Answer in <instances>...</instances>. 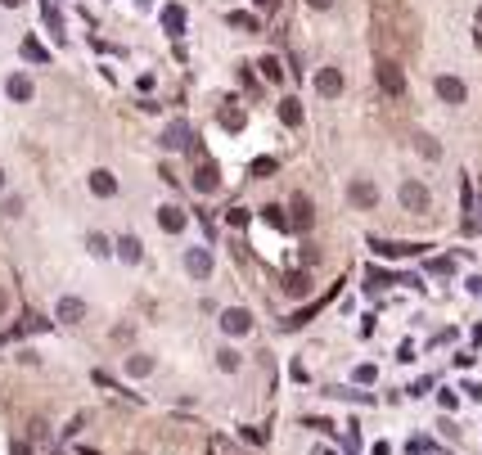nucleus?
<instances>
[{"label":"nucleus","mask_w":482,"mask_h":455,"mask_svg":"<svg viewBox=\"0 0 482 455\" xmlns=\"http://www.w3.org/2000/svg\"><path fill=\"white\" fill-rule=\"evenodd\" d=\"M478 23H482V9H478Z\"/></svg>","instance_id":"nucleus-40"},{"label":"nucleus","mask_w":482,"mask_h":455,"mask_svg":"<svg viewBox=\"0 0 482 455\" xmlns=\"http://www.w3.org/2000/svg\"><path fill=\"white\" fill-rule=\"evenodd\" d=\"M54 320H63V325H77V320H86V302H81V298H59Z\"/></svg>","instance_id":"nucleus-10"},{"label":"nucleus","mask_w":482,"mask_h":455,"mask_svg":"<svg viewBox=\"0 0 482 455\" xmlns=\"http://www.w3.org/2000/svg\"><path fill=\"white\" fill-rule=\"evenodd\" d=\"M433 90H437L447 104H465V81H460V77H451V72H442V77L433 81Z\"/></svg>","instance_id":"nucleus-7"},{"label":"nucleus","mask_w":482,"mask_h":455,"mask_svg":"<svg viewBox=\"0 0 482 455\" xmlns=\"http://www.w3.org/2000/svg\"><path fill=\"white\" fill-rule=\"evenodd\" d=\"M433 271H437V275H451L456 266H451V257H437V262H433Z\"/></svg>","instance_id":"nucleus-32"},{"label":"nucleus","mask_w":482,"mask_h":455,"mask_svg":"<svg viewBox=\"0 0 482 455\" xmlns=\"http://www.w3.org/2000/svg\"><path fill=\"white\" fill-rule=\"evenodd\" d=\"M284 293H289V298H307V293H311V275L307 271H289L284 275Z\"/></svg>","instance_id":"nucleus-14"},{"label":"nucleus","mask_w":482,"mask_h":455,"mask_svg":"<svg viewBox=\"0 0 482 455\" xmlns=\"http://www.w3.org/2000/svg\"><path fill=\"white\" fill-rule=\"evenodd\" d=\"M316 90L325 95V99H338V95H343V72L338 68H320L316 72Z\"/></svg>","instance_id":"nucleus-8"},{"label":"nucleus","mask_w":482,"mask_h":455,"mask_svg":"<svg viewBox=\"0 0 482 455\" xmlns=\"http://www.w3.org/2000/svg\"><path fill=\"white\" fill-rule=\"evenodd\" d=\"M163 149H190L194 145V127L185 118H176V122H167V131H163V140H158Z\"/></svg>","instance_id":"nucleus-4"},{"label":"nucleus","mask_w":482,"mask_h":455,"mask_svg":"<svg viewBox=\"0 0 482 455\" xmlns=\"http://www.w3.org/2000/svg\"><path fill=\"white\" fill-rule=\"evenodd\" d=\"M465 392L474 397V401H482V383H465Z\"/></svg>","instance_id":"nucleus-33"},{"label":"nucleus","mask_w":482,"mask_h":455,"mask_svg":"<svg viewBox=\"0 0 482 455\" xmlns=\"http://www.w3.org/2000/svg\"><path fill=\"white\" fill-rule=\"evenodd\" d=\"M396 198H401V207H405V212H415V216H424V212H428V203H433L428 185H419V181H405L401 189H396Z\"/></svg>","instance_id":"nucleus-1"},{"label":"nucleus","mask_w":482,"mask_h":455,"mask_svg":"<svg viewBox=\"0 0 482 455\" xmlns=\"http://www.w3.org/2000/svg\"><path fill=\"white\" fill-rule=\"evenodd\" d=\"M185 271H190L194 280H207V275H212V253L207 248H190L185 253Z\"/></svg>","instance_id":"nucleus-9"},{"label":"nucleus","mask_w":482,"mask_h":455,"mask_svg":"<svg viewBox=\"0 0 482 455\" xmlns=\"http://www.w3.org/2000/svg\"><path fill=\"white\" fill-rule=\"evenodd\" d=\"M41 329H50V320H45V316H27L23 325H14V334H9V338H18V334H41Z\"/></svg>","instance_id":"nucleus-24"},{"label":"nucleus","mask_w":482,"mask_h":455,"mask_svg":"<svg viewBox=\"0 0 482 455\" xmlns=\"http://www.w3.org/2000/svg\"><path fill=\"white\" fill-rule=\"evenodd\" d=\"M262 212H266V221H271V225L289 230V212H284V207H275V203H271V207H262Z\"/></svg>","instance_id":"nucleus-27"},{"label":"nucleus","mask_w":482,"mask_h":455,"mask_svg":"<svg viewBox=\"0 0 482 455\" xmlns=\"http://www.w3.org/2000/svg\"><path fill=\"white\" fill-rule=\"evenodd\" d=\"M163 27H167V36H181L185 32V9L181 5H167L163 9Z\"/></svg>","instance_id":"nucleus-18"},{"label":"nucleus","mask_w":482,"mask_h":455,"mask_svg":"<svg viewBox=\"0 0 482 455\" xmlns=\"http://www.w3.org/2000/svg\"><path fill=\"white\" fill-rule=\"evenodd\" d=\"M433 244H387V239H374V253L379 257H410V253H424Z\"/></svg>","instance_id":"nucleus-12"},{"label":"nucleus","mask_w":482,"mask_h":455,"mask_svg":"<svg viewBox=\"0 0 482 455\" xmlns=\"http://www.w3.org/2000/svg\"><path fill=\"white\" fill-rule=\"evenodd\" d=\"M307 5H311V9H329V5H334V0H307Z\"/></svg>","instance_id":"nucleus-35"},{"label":"nucleus","mask_w":482,"mask_h":455,"mask_svg":"<svg viewBox=\"0 0 482 455\" xmlns=\"http://www.w3.org/2000/svg\"><path fill=\"white\" fill-rule=\"evenodd\" d=\"M216 185H221V172H216V163L198 158V167H194V189H198V194H212Z\"/></svg>","instance_id":"nucleus-6"},{"label":"nucleus","mask_w":482,"mask_h":455,"mask_svg":"<svg viewBox=\"0 0 482 455\" xmlns=\"http://www.w3.org/2000/svg\"><path fill=\"white\" fill-rule=\"evenodd\" d=\"M18 54H23L27 63H50V50H45L36 36H23V45H18Z\"/></svg>","instance_id":"nucleus-16"},{"label":"nucleus","mask_w":482,"mask_h":455,"mask_svg":"<svg viewBox=\"0 0 482 455\" xmlns=\"http://www.w3.org/2000/svg\"><path fill=\"white\" fill-rule=\"evenodd\" d=\"M86 248L95 253V257H109V253H113V244L104 239V234H90V239H86Z\"/></svg>","instance_id":"nucleus-28"},{"label":"nucleus","mask_w":482,"mask_h":455,"mask_svg":"<svg viewBox=\"0 0 482 455\" xmlns=\"http://www.w3.org/2000/svg\"><path fill=\"white\" fill-rule=\"evenodd\" d=\"M118 253H122V262H140V257H145V248H140L136 234H122V239H118Z\"/></svg>","instance_id":"nucleus-19"},{"label":"nucleus","mask_w":482,"mask_h":455,"mask_svg":"<svg viewBox=\"0 0 482 455\" xmlns=\"http://www.w3.org/2000/svg\"><path fill=\"white\" fill-rule=\"evenodd\" d=\"M316 455H334V451H329V447H316Z\"/></svg>","instance_id":"nucleus-37"},{"label":"nucleus","mask_w":482,"mask_h":455,"mask_svg":"<svg viewBox=\"0 0 482 455\" xmlns=\"http://www.w3.org/2000/svg\"><path fill=\"white\" fill-rule=\"evenodd\" d=\"M280 122H284V127H302V104L298 99H280Z\"/></svg>","instance_id":"nucleus-21"},{"label":"nucleus","mask_w":482,"mask_h":455,"mask_svg":"<svg viewBox=\"0 0 482 455\" xmlns=\"http://www.w3.org/2000/svg\"><path fill=\"white\" fill-rule=\"evenodd\" d=\"M275 158H257V163H252V176H275Z\"/></svg>","instance_id":"nucleus-30"},{"label":"nucleus","mask_w":482,"mask_h":455,"mask_svg":"<svg viewBox=\"0 0 482 455\" xmlns=\"http://www.w3.org/2000/svg\"><path fill=\"white\" fill-rule=\"evenodd\" d=\"M0 189H5V172H0Z\"/></svg>","instance_id":"nucleus-39"},{"label":"nucleus","mask_w":482,"mask_h":455,"mask_svg":"<svg viewBox=\"0 0 482 455\" xmlns=\"http://www.w3.org/2000/svg\"><path fill=\"white\" fill-rule=\"evenodd\" d=\"M5 95L9 99H18V104H27L36 95V86H32V77H23V72H14V77L5 81Z\"/></svg>","instance_id":"nucleus-13"},{"label":"nucleus","mask_w":482,"mask_h":455,"mask_svg":"<svg viewBox=\"0 0 482 455\" xmlns=\"http://www.w3.org/2000/svg\"><path fill=\"white\" fill-rule=\"evenodd\" d=\"M14 455H32V442H14Z\"/></svg>","instance_id":"nucleus-34"},{"label":"nucleus","mask_w":482,"mask_h":455,"mask_svg":"<svg viewBox=\"0 0 482 455\" xmlns=\"http://www.w3.org/2000/svg\"><path fill=\"white\" fill-rule=\"evenodd\" d=\"M90 189H95L99 198H113V194H118V181H113V172H104V167H99V172H90Z\"/></svg>","instance_id":"nucleus-17"},{"label":"nucleus","mask_w":482,"mask_h":455,"mask_svg":"<svg viewBox=\"0 0 482 455\" xmlns=\"http://www.w3.org/2000/svg\"><path fill=\"white\" fill-rule=\"evenodd\" d=\"M257 68H262V77H266V81H280V77H284V68H280V59H275V54H266V59H262Z\"/></svg>","instance_id":"nucleus-25"},{"label":"nucleus","mask_w":482,"mask_h":455,"mask_svg":"<svg viewBox=\"0 0 482 455\" xmlns=\"http://www.w3.org/2000/svg\"><path fill=\"white\" fill-rule=\"evenodd\" d=\"M352 203H356V207H374V203H379V189H374V181H352Z\"/></svg>","instance_id":"nucleus-15"},{"label":"nucleus","mask_w":482,"mask_h":455,"mask_svg":"<svg viewBox=\"0 0 482 455\" xmlns=\"http://www.w3.org/2000/svg\"><path fill=\"white\" fill-rule=\"evenodd\" d=\"M221 329H225V334H248V329H252V316H248V311H243V307H225L221 311Z\"/></svg>","instance_id":"nucleus-5"},{"label":"nucleus","mask_w":482,"mask_h":455,"mask_svg":"<svg viewBox=\"0 0 482 455\" xmlns=\"http://www.w3.org/2000/svg\"><path fill=\"white\" fill-rule=\"evenodd\" d=\"M216 365H221L225 374H234V369H239V352H234V347H221V352H216Z\"/></svg>","instance_id":"nucleus-26"},{"label":"nucleus","mask_w":482,"mask_h":455,"mask_svg":"<svg viewBox=\"0 0 482 455\" xmlns=\"http://www.w3.org/2000/svg\"><path fill=\"white\" fill-rule=\"evenodd\" d=\"M257 5H262V9H271V5H275V0H257Z\"/></svg>","instance_id":"nucleus-38"},{"label":"nucleus","mask_w":482,"mask_h":455,"mask_svg":"<svg viewBox=\"0 0 482 455\" xmlns=\"http://www.w3.org/2000/svg\"><path fill=\"white\" fill-rule=\"evenodd\" d=\"M316 225V207H311L307 194H293L289 198V230H311Z\"/></svg>","instance_id":"nucleus-3"},{"label":"nucleus","mask_w":482,"mask_h":455,"mask_svg":"<svg viewBox=\"0 0 482 455\" xmlns=\"http://www.w3.org/2000/svg\"><path fill=\"white\" fill-rule=\"evenodd\" d=\"M0 5H5V9H18V5H23V0H0Z\"/></svg>","instance_id":"nucleus-36"},{"label":"nucleus","mask_w":482,"mask_h":455,"mask_svg":"<svg viewBox=\"0 0 482 455\" xmlns=\"http://www.w3.org/2000/svg\"><path fill=\"white\" fill-rule=\"evenodd\" d=\"M149 369H154V356H140V352L127 356V374H131V378H145Z\"/></svg>","instance_id":"nucleus-22"},{"label":"nucleus","mask_w":482,"mask_h":455,"mask_svg":"<svg viewBox=\"0 0 482 455\" xmlns=\"http://www.w3.org/2000/svg\"><path fill=\"white\" fill-rule=\"evenodd\" d=\"M225 23H230V27H239V32H257V14H243V9H234V14L230 18H225Z\"/></svg>","instance_id":"nucleus-23"},{"label":"nucleus","mask_w":482,"mask_h":455,"mask_svg":"<svg viewBox=\"0 0 482 455\" xmlns=\"http://www.w3.org/2000/svg\"><path fill=\"white\" fill-rule=\"evenodd\" d=\"M243 122H248V118H243L239 104H225V109H221V127L225 131H243Z\"/></svg>","instance_id":"nucleus-20"},{"label":"nucleus","mask_w":482,"mask_h":455,"mask_svg":"<svg viewBox=\"0 0 482 455\" xmlns=\"http://www.w3.org/2000/svg\"><path fill=\"white\" fill-rule=\"evenodd\" d=\"M185 221H190V216H185V212H181V207H176V203L158 207V225H163L167 234H181V230H185Z\"/></svg>","instance_id":"nucleus-11"},{"label":"nucleus","mask_w":482,"mask_h":455,"mask_svg":"<svg viewBox=\"0 0 482 455\" xmlns=\"http://www.w3.org/2000/svg\"><path fill=\"white\" fill-rule=\"evenodd\" d=\"M419 154H424V158H442V145H437V140H428V136H424V140H419Z\"/></svg>","instance_id":"nucleus-31"},{"label":"nucleus","mask_w":482,"mask_h":455,"mask_svg":"<svg viewBox=\"0 0 482 455\" xmlns=\"http://www.w3.org/2000/svg\"><path fill=\"white\" fill-rule=\"evenodd\" d=\"M207 455H234L230 438H212V442H207Z\"/></svg>","instance_id":"nucleus-29"},{"label":"nucleus","mask_w":482,"mask_h":455,"mask_svg":"<svg viewBox=\"0 0 482 455\" xmlns=\"http://www.w3.org/2000/svg\"><path fill=\"white\" fill-rule=\"evenodd\" d=\"M374 72H379V86L387 95H405V72H401V59H379L374 63Z\"/></svg>","instance_id":"nucleus-2"}]
</instances>
